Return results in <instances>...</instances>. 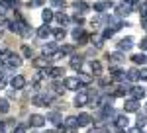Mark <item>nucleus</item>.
<instances>
[{"label": "nucleus", "mask_w": 147, "mask_h": 133, "mask_svg": "<svg viewBox=\"0 0 147 133\" xmlns=\"http://www.w3.org/2000/svg\"><path fill=\"white\" fill-rule=\"evenodd\" d=\"M63 86H65L67 90H79L80 82H79L77 77H67V78H63Z\"/></svg>", "instance_id": "8"}, {"label": "nucleus", "mask_w": 147, "mask_h": 133, "mask_svg": "<svg viewBox=\"0 0 147 133\" xmlns=\"http://www.w3.org/2000/svg\"><path fill=\"white\" fill-rule=\"evenodd\" d=\"M141 26H143V28L147 30V16H145V18H141Z\"/></svg>", "instance_id": "48"}, {"label": "nucleus", "mask_w": 147, "mask_h": 133, "mask_svg": "<svg viewBox=\"0 0 147 133\" xmlns=\"http://www.w3.org/2000/svg\"><path fill=\"white\" fill-rule=\"evenodd\" d=\"M108 59H110V63H114V65H120V63L124 61V53H120V51L110 53V55H108Z\"/></svg>", "instance_id": "28"}, {"label": "nucleus", "mask_w": 147, "mask_h": 133, "mask_svg": "<svg viewBox=\"0 0 147 133\" xmlns=\"http://www.w3.org/2000/svg\"><path fill=\"white\" fill-rule=\"evenodd\" d=\"M14 133H28L26 131V125H22V123L20 125H14Z\"/></svg>", "instance_id": "42"}, {"label": "nucleus", "mask_w": 147, "mask_h": 133, "mask_svg": "<svg viewBox=\"0 0 147 133\" xmlns=\"http://www.w3.org/2000/svg\"><path fill=\"white\" fill-rule=\"evenodd\" d=\"M45 122L51 123V125H61V123H63V116H61L59 112H51V114H47Z\"/></svg>", "instance_id": "10"}, {"label": "nucleus", "mask_w": 147, "mask_h": 133, "mask_svg": "<svg viewBox=\"0 0 147 133\" xmlns=\"http://www.w3.org/2000/svg\"><path fill=\"white\" fill-rule=\"evenodd\" d=\"M0 133H6V123H0Z\"/></svg>", "instance_id": "49"}, {"label": "nucleus", "mask_w": 147, "mask_h": 133, "mask_svg": "<svg viewBox=\"0 0 147 133\" xmlns=\"http://www.w3.org/2000/svg\"><path fill=\"white\" fill-rule=\"evenodd\" d=\"M8 98H16V90H14V88L8 92Z\"/></svg>", "instance_id": "47"}, {"label": "nucleus", "mask_w": 147, "mask_h": 133, "mask_svg": "<svg viewBox=\"0 0 147 133\" xmlns=\"http://www.w3.org/2000/svg\"><path fill=\"white\" fill-rule=\"evenodd\" d=\"M114 33H116V30L106 26V28H104V32H102V37H104V39H110V37H114Z\"/></svg>", "instance_id": "34"}, {"label": "nucleus", "mask_w": 147, "mask_h": 133, "mask_svg": "<svg viewBox=\"0 0 147 133\" xmlns=\"http://www.w3.org/2000/svg\"><path fill=\"white\" fill-rule=\"evenodd\" d=\"M49 65H51V61H49V57H45V55L35 57L34 59V66L35 69H49Z\"/></svg>", "instance_id": "11"}, {"label": "nucleus", "mask_w": 147, "mask_h": 133, "mask_svg": "<svg viewBox=\"0 0 147 133\" xmlns=\"http://www.w3.org/2000/svg\"><path fill=\"white\" fill-rule=\"evenodd\" d=\"M86 133H96V129H88V131H86Z\"/></svg>", "instance_id": "51"}, {"label": "nucleus", "mask_w": 147, "mask_h": 133, "mask_svg": "<svg viewBox=\"0 0 147 133\" xmlns=\"http://www.w3.org/2000/svg\"><path fill=\"white\" fill-rule=\"evenodd\" d=\"M127 133H143V129H139V127H131Z\"/></svg>", "instance_id": "46"}, {"label": "nucleus", "mask_w": 147, "mask_h": 133, "mask_svg": "<svg viewBox=\"0 0 147 133\" xmlns=\"http://www.w3.org/2000/svg\"><path fill=\"white\" fill-rule=\"evenodd\" d=\"M110 8H114V0H98V2H94V10L100 12V14L110 10Z\"/></svg>", "instance_id": "6"}, {"label": "nucleus", "mask_w": 147, "mask_h": 133, "mask_svg": "<svg viewBox=\"0 0 147 133\" xmlns=\"http://www.w3.org/2000/svg\"><path fill=\"white\" fill-rule=\"evenodd\" d=\"M45 133H55V131H45Z\"/></svg>", "instance_id": "53"}, {"label": "nucleus", "mask_w": 147, "mask_h": 133, "mask_svg": "<svg viewBox=\"0 0 147 133\" xmlns=\"http://www.w3.org/2000/svg\"><path fill=\"white\" fill-rule=\"evenodd\" d=\"M0 51H2V49H0Z\"/></svg>", "instance_id": "55"}, {"label": "nucleus", "mask_w": 147, "mask_h": 133, "mask_svg": "<svg viewBox=\"0 0 147 133\" xmlns=\"http://www.w3.org/2000/svg\"><path fill=\"white\" fill-rule=\"evenodd\" d=\"M28 123H30L34 129H39V127H43V125H45V118H43V116H39V114H32V116H30V120H28Z\"/></svg>", "instance_id": "3"}, {"label": "nucleus", "mask_w": 147, "mask_h": 133, "mask_svg": "<svg viewBox=\"0 0 147 133\" xmlns=\"http://www.w3.org/2000/svg\"><path fill=\"white\" fill-rule=\"evenodd\" d=\"M129 92H131V96H134V100H137V102H139V100H143L145 98V88H139V86H134V88L129 90Z\"/></svg>", "instance_id": "18"}, {"label": "nucleus", "mask_w": 147, "mask_h": 133, "mask_svg": "<svg viewBox=\"0 0 147 133\" xmlns=\"http://www.w3.org/2000/svg\"><path fill=\"white\" fill-rule=\"evenodd\" d=\"M55 98H57V96L53 94V92H49V94H47V92H39V94H35V96H34V104H35V106H49Z\"/></svg>", "instance_id": "1"}, {"label": "nucleus", "mask_w": 147, "mask_h": 133, "mask_svg": "<svg viewBox=\"0 0 147 133\" xmlns=\"http://www.w3.org/2000/svg\"><path fill=\"white\" fill-rule=\"evenodd\" d=\"M53 37H55L57 43L63 41V39L67 37V30H65V28H57V30H53Z\"/></svg>", "instance_id": "22"}, {"label": "nucleus", "mask_w": 147, "mask_h": 133, "mask_svg": "<svg viewBox=\"0 0 147 133\" xmlns=\"http://www.w3.org/2000/svg\"><path fill=\"white\" fill-rule=\"evenodd\" d=\"M131 63H136V65H145L147 55L145 53H136V55H131Z\"/></svg>", "instance_id": "26"}, {"label": "nucleus", "mask_w": 147, "mask_h": 133, "mask_svg": "<svg viewBox=\"0 0 147 133\" xmlns=\"http://www.w3.org/2000/svg\"><path fill=\"white\" fill-rule=\"evenodd\" d=\"M10 112V104L6 98H0V114H8Z\"/></svg>", "instance_id": "32"}, {"label": "nucleus", "mask_w": 147, "mask_h": 133, "mask_svg": "<svg viewBox=\"0 0 147 133\" xmlns=\"http://www.w3.org/2000/svg\"><path fill=\"white\" fill-rule=\"evenodd\" d=\"M10 86L14 90H22L24 86H26V77H22V75H14V77H10Z\"/></svg>", "instance_id": "4"}, {"label": "nucleus", "mask_w": 147, "mask_h": 133, "mask_svg": "<svg viewBox=\"0 0 147 133\" xmlns=\"http://www.w3.org/2000/svg\"><path fill=\"white\" fill-rule=\"evenodd\" d=\"M90 24H92V28H98V26L102 24V16H94V18L90 20Z\"/></svg>", "instance_id": "40"}, {"label": "nucleus", "mask_w": 147, "mask_h": 133, "mask_svg": "<svg viewBox=\"0 0 147 133\" xmlns=\"http://www.w3.org/2000/svg\"><path fill=\"white\" fill-rule=\"evenodd\" d=\"M96 133H110L108 129H96Z\"/></svg>", "instance_id": "50"}, {"label": "nucleus", "mask_w": 147, "mask_h": 133, "mask_svg": "<svg viewBox=\"0 0 147 133\" xmlns=\"http://www.w3.org/2000/svg\"><path fill=\"white\" fill-rule=\"evenodd\" d=\"M77 120H79V127H90L92 125V116H88V114H79Z\"/></svg>", "instance_id": "14"}, {"label": "nucleus", "mask_w": 147, "mask_h": 133, "mask_svg": "<svg viewBox=\"0 0 147 133\" xmlns=\"http://www.w3.org/2000/svg\"><path fill=\"white\" fill-rule=\"evenodd\" d=\"M73 8L79 12V14H82V12L88 10V4H86L84 0H77V2H73Z\"/></svg>", "instance_id": "27"}, {"label": "nucleus", "mask_w": 147, "mask_h": 133, "mask_svg": "<svg viewBox=\"0 0 147 133\" xmlns=\"http://www.w3.org/2000/svg\"><path fill=\"white\" fill-rule=\"evenodd\" d=\"M139 16H141V18H145V16H147V0H145V2H141V6H139Z\"/></svg>", "instance_id": "39"}, {"label": "nucleus", "mask_w": 147, "mask_h": 133, "mask_svg": "<svg viewBox=\"0 0 147 133\" xmlns=\"http://www.w3.org/2000/svg\"><path fill=\"white\" fill-rule=\"evenodd\" d=\"M90 71L96 75V77H100V75H102V65H100V61H92V63H90Z\"/></svg>", "instance_id": "30"}, {"label": "nucleus", "mask_w": 147, "mask_h": 133, "mask_svg": "<svg viewBox=\"0 0 147 133\" xmlns=\"http://www.w3.org/2000/svg\"><path fill=\"white\" fill-rule=\"evenodd\" d=\"M88 102H90V98H88V92H79V94L75 96V106H77V108L86 106Z\"/></svg>", "instance_id": "9"}, {"label": "nucleus", "mask_w": 147, "mask_h": 133, "mask_svg": "<svg viewBox=\"0 0 147 133\" xmlns=\"http://www.w3.org/2000/svg\"><path fill=\"white\" fill-rule=\"evenodd\" d=\"M65 4H67V0H51V6H55V8H65Z\"/></svg>", "instance_id": "38"}, {"label": "nucleus", "mask_w": 147, "mask_h": 133, "mask_svg": "<svg viewBox=\"0 0 147 133\" xmlns=\"http://www.w3.org/2000/svg\"><path fill=\"white\" fill-rule=\"evenodd\" d=\"M49 35H53V30H51V26H49V24H43V26L37 30V37H41V39H47Z\"/></svg>", "instance_id": "15"}, {"label": "nucleus", "mask_w": 147, "mask_h": 133, "mask_svg": "<svg viewBox=\"0 0 147 133\" xmlns=\"http://www.w3.org/2000/svg\"><path fill=\"white\" fill-rule=\"evenodd\" d=\"M118 133H124V129H120V131H118Z\"/></svg>", "instance_id": "52"}, {"label": "nucleus", "mask_w": 147, "mask_h": 133, "mask_svg": "<svg viewBox=\"0 0 147 133\" xmlns=\"http://www.w3.org/2000/svg\"><path fill=\"white\" fill-rule=\"evenodd\" d=\"M22 55L26 57V59H32V57H34V49H32L30 45L24 43V45H22Z\"/></svg>", "instance_id": "31"}, {"label": "nucleus", "mask_w": 147, "mask_h": 133, "mask_svg": "<svg viewBox=\"0 0 147 133\" xmlns=\"http://www.w3.org/2000/svg\"><path fill=\"white\" fill-rule=\"evenodd\" d=\"M63 77H65V69L63 66H51L49 69V78H55V80H63Z\"/></svg>", "instance_id": "13"}, {"label": "nucleus", "mask_w": 147, "mask_h": 133, "mask_svg": "<svg viewBox=\"0 0 147 133\" xmlns=\"http://www.w3.org/2000/svg\"><path fill=\"white\" fill-rule=\"evenodd\" d=\"M139 47H141L143 51H147V37H143V39L139 41Z\"/></svg>", "instance_id": "45"}, {"label": "nucleus", "mask_w": 147, "mask_h": 133, "mask_svg": "<svg viewBox=\"0 0 147 133\" xmlns=\"http://www.w3.org/2000/svg\"><path fill=\"white\" fill-rule=\"evenodd\" d=\"M136 123H137V127H139V129H143V125L147 123V116H145V114H137Z\"/></svg>", "instance_id": "33"}, {"label": "nucleus", "mask_w": 147, "mask_h": 133, "mask_svg": "<svg viewBox=\"0 0 147 133\" xmlns=\"http://www.w3.org/2000/svg\"><path fill=\"white\" fill-rule=\"evenodd\" d=\"M125 80L127 82H137L139 80V69H129L125 73Z\"/></svg>", "instance_id": "19"}, {"label": "nucleus", "mask_w": 147, "mask_h": 133, "mask_svg": "<svg viewBox=\"0 0 147 133\" xmlns=\"http://www.w3.org/2000/svg\"><path fill=\"white\" fill-rule=\"evenodd\" d=\"M77 78H79L80 86H88V84L92 82V77H90V75H84V73H80V75H79Z\"/></svg>", "instance_id": "29"}, {"label": "nucleus", "mask_w": 147, "mask_h": 133, "mask_svg": "<svg viewBox=\"0 0 147 133\" xmlns=\"http://www.w3.org/2000/svg\"><path fill=\"white\" fill-rule=\"evenodd\" d=\"M145 114H147V104H145Z\"/></svg>", "instance_id": "54"}, {"label": "nucleus", "mask_w": 147, "mask_h": 133, "mask_svg": "<svg viewBox=\"0 0 147 133\" xmlns=\"http://www.w3.org/2000/svg\"><path fill=\"white\" fill-rule=\"evenodd\" d=\"M57 51H59V43H57V41H49V43L43 45V55H45V57L55 55Z\"/></svg>", "instance_id": "12"}, {"label": "nucleus", "mask_w": 147, "mask_h": 133, "mask_svg": "<svg viewBox=\"0 0 147 133\" xmlns=\"http://www.w3.org/2000/svg\"><path fill=\"white\" fill-rule=\"evenodd\" d=\"M73 51H75V45H63L61 47V53L63 55H73Z\"/></svg>", "instance_id": "36"}, {"label": "nucleus", "mask_w": 147, "mask_h": 133, "mask_svg": "<svg viewBox=\"0 0 147 133\" xmlns=\"http://www.w3.org/2000/svg\"><path fill=\"white\" fill-rule=\"evenodd\" d=\"M90 41H92V45H94L96 49H100L102 45H104V37H102L100 33H92V35H90Z\"/></svg>", "instance_id": "23"}, {"label": "nucleus", "mask_w": 147, "mask_h": 133, "mask_svg": "<svg viewBox=\"0 0 147 133\" xmlns=\"http://www.w3.org/2000/svg\"><path fill=\"white\" fill-rule=\"evenodd\" d=\"M139 80H147V69L145 66L139 69Z\"/></svg>", "instance_id": "41"}, {"label": "nucleus", "mask_w": 147, "mask_h": 133, "mask_svg": "<svg viewBox=\"0 0 147 133\" xmlns=\"http://www.w3.org/2000/svg\"><path fill=\"white\" fill-rule=\"evenodd\" d=\"M71 35H73V39H75V41H79L80 45H84L86 41H88V39H90V35L84 32V30H82L80 26H77V28L73 30V33H71Z\"/></svg>", "instance_id": "2"}, {"label": "nucleus", "mask_w": 147, "mask_h": 133, "mask_svg": "<svg viewBox=\"0 0 147 133\" xmlns=\"http://www.w3.org/2000/svg\"><path fill=\"white\" fill-rule=\"evenodd\" d=\"M71 66H73L75 71H80V69H82V57L80 55H73L71 57Z\"/></svg>", "instance_id": "25"}, {"label": "nucleus", "mask_w": 147, "mask_h": 133, "mask_svg": "<svg viewBox=\"0 0 147 133\" xmlns=\"http://www.w3.org/2000/svg\"><path fill=\"white\" fill-rule=\"evenodd\" d=\"M8 10H10V8H8V6H6L4 2H0V20H4V18H6Z\"/></svg>", "instance_id": "37"}, {"label": "nucleus", "mask_w": 147, "mask_h": 133, "mask_svg": "<svg viewBox=\"0 0 147 133\" xmlns=\"http://www.w3.org/2000/svg\"><path fill=\"white\" fill-rule=\"evenodd\" d=\"M65 127L71 129V131L77 129V127H79V120H77V116H69L67 120H65Z\"/></svg>", "instance_id": "20"}, {"label": "nucleus", "mask_w": 147, "mask_h": 133, "mask_svg": "<svg viewBox=\"0 0 147 133\" xmlns=\"http://www.w3.org/2000/svg\"><path fill=\"white\" fill-rule=\"evenodd\" d=\"M124 110H125V114H136L139 110V102L134 100V98H127L124 102Z\"/></svg>", "instance_id": "7"}, {"label": "nucleus", "mask_w": 147, "mask_h": 133, "mask_svg": "<svg viewBox=\"0 0 147 133\" xmlns=\"http://www.w3.org/2000/svg\"><path fill=\"white\" fill-rule=\"evenodd\" d=\"M55 133H69V129L61 123V125H57V129H55Z\"/></svg>", "instance_id": "44"}, {"label": "nucleus", "mask_w": 147, "mask_h": 133, "mask_svg": "<svg viewBox=\"0 0 147 133\" xmlns=\"http://www.w3.org/2000/svg\"><path fill=\"white\" fill-rule=\"evenodd\" d=\"M71 20L77 24V26H80V28H82V24H84V18H82V14H79V12H77V14H73V18H71Z\"/></svg>", "instance_id": "35"}, {"label": "nucleus", "mask_w": 147, "mask_h": 133, "mask_svg": "<svg viewBox=\"0 0 147 133\" xmlns=\"http://www.w3.org/2000/svg\"><path fill=\"white\" fill-rule=\"evenodd\" d=\"M43 4H45V0H34L30 6H32V8H39V6H43Z\"/></svg>", "instance_id": "43"}, {"label": "nucleus", "mask_w": 147, "mask_h": 133, "mask_svg": "<svg viewBox=\"0 0 147 133\" xmlns=\"http://www.w3.org/2000/svg\"><path fill=\"white\" fill-rule=\"evenodd\" d=\"M116 47H118V51H120V53H125V51H129V49L134 47V39H131V37H124V39H120V41H118Z\"/></svg>", "instance_id": "5"}, {"label": "nucleus", "mask_w": 147, "mask_h": 133, "mask_svg": "<svg viewBox=\"0 0 147 133\" xmlns=\"http://www.w3.org/2000/svg\"><path fill=\"white\" fill-rule=\"evenodd\" d=\"M53 20H57V24L61 26V28H65L69 22H71V18H69V14H65V12H57L55 14V18Z\"/></svg>", "instance_id": "16"}, {"label": "nucleus", "mask_w": 147, "mask_h": 133, "mask_svg": "<svg viewBox=\"0 0 147 133\" xmlns=\"http://www.w3.org/2000/svg\"><path fill=\"white\" fill-rule=\"evenodd\" d=\"M129 12H131V6H129V4H120V6L116 8V14H118L120 18H124V16H129Z\"/></svg>", "instance_id": "21"}, {"label": "nucleus", "mask_w": 147, "mask_h": 133, "mask_svg": "<svg viewBox=\"0 0 147 133\" xmlns=\"http://www.w3.org/2000/svg\"><path fill=\"white\" fill-rule=\"evenodd\" d=\"M53 18H55V14H53L51 8H45V10L41 12V22H43V24H49Z\"/></svg>", "instance_id": "24"}, {"label": "nucleus", "mask_w": 147, "mask_h": 133, "mask_svg": "<svg viewBox=\"0 0 147 133\" xmlns=\"http://www.w3.org/2000/svg\"><path fill=\"white\" fill-rule=\"evenodd\" d=\"M114 125H116L118 129H125V127L129 125V120H127L125 116H116V118H114Z\"/></svg>", "instance_id": "17"}]
</instances>
